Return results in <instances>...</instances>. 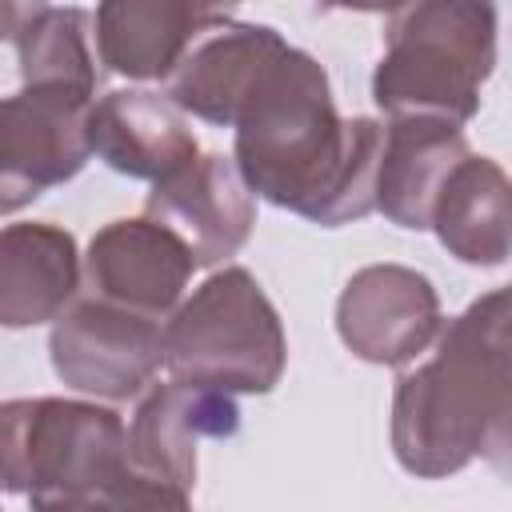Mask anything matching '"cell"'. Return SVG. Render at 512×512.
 Instances as JSON below:
<instances>
[{
    "instance_id": "1",
    "label": "cell",
    "mask_w": 512,
    "mask_h": 512,
    "mask_svg": "<svg viewBox=\"0 0 512 512\" xmlns=\"http://www.w3.org/2000/svg\"><path fill=\"white\" fill-rule=\"evenodd\" d=\"M232 128V164L256 196L324 228L376 212L384 124L340 120L328 76L308 52L284 44Z\"/></svg>"
},
{
    "instance_id": "2",
    "label": "cell",
    "mask_w": 512,
    "mask_h": 512,
    "mask_svg": "<svg viewBox=\"0 0 512 512\" xmlns=\"http://www.w3.org/2000/svg\"><path fill=\"white\" fill-rule=\"evenodd\" d=\"M436 336L432 360L400 376L392 396V452L424 480L508 452V292L492 288Z\"/></svg>"
},
{
    "instance_id": "3",
    "label": "cell",
    "mask_w": 512,
    "mask_h": 512,
    "mask_svg": "<svg viewBox=\"0 0 512 512\" xmlns=\"http://www.w3.org/2000/svg\"><path fill=\"white\" fill-rule=\"evenodd\" d=\"M0 488L36 508H128L124 420L88 400H4Z\"/></svg>"
},
{
    "instance_id": "4",
    "label": "cell",
    "mask_w": 512,
    "mask_h": 512,
    "mask_svg": "<svg viewBox=\"0 0 512 512\" xmlns=\"http://www.w3.org/2000/svg\"><path fill=\"white\" fill-rule=\"evenodd\" d=\"M496 64L492 0H408L396 8L372 96L388 116H440L464 124Z\"/></svg>"
},
{
    "instance_id": "5",
    "label": "cell",
    "mask_w": 512,
    "mask_h": 512,
    "mask_svg": "<svg viewBox=\"0 0 512 512\" xmlns=\"http://www.w3.org/2000/svg\"><path fill=\"white\" fill-rule=\"evenodd\" d=\"M164 364L176 380L220 392H272L288 364L284 324L248 268L208 276L164 324Z\"/></svg>"
},
{
    "instance_id": "6",
    "label": "cell",
    "mask_w": 512,
    "mask_h": 512,
    "mask_svg": "<svg viewBox=\"0 0 512 512\" xmlns=\"http://www.w3.org/2000/svg\"><path fill=\"white\" fill-rule=\"evenodd\" d=\"M236 428L240 408L232 392L188 380L156 384L124 428L128 508H188L196 484V444L204 436L224 440Z\"/></svg>"
},
{
    "instance_id": "7",
    "label": "cell",
    "mask_w": 512,
    "mask_h": 512,
    "mask_svg": "<svg viewBox=\"0 0 512 512\" xmlns=\"http://www.w3.org/2000/svg\"><path fill=\"white\" fill-rule=\"evenodd\" d=\"M48 352L56 376L68 388L100 400H128L160 372L164 328L156 316L84 296L56 316Z\"/></svg>"
},
{
    "instance_id": "8",
    "label": "cell",
    "mask_w": 512,
    "mask_h": 512,
    "mask_svg": "<svg viewBox=\"0 0 512 512\" xmlns=\"http://www.w3.org/2000/svg\"><path fill=\"white\" fill-rule=\"evenodd\" d=\"M92 100V92L60 84H24L16 96L0 100V164L12 212L88 164Z\"/></svg>"
},
{
    "instance_id": "9",
    "label": "cell",
    "mask_w": 512,
    "mask_h": 512,
    "mask_svg": "<svg viewBox=\"0 0 512 512\" xmlns=\"http://www.w3.org/2000/svg\"><path fill=\"white\" fill-rule=\"evenodd\" d=\"M336 332L352 356L400 368L436 340L440 296L416 268L368 264L344 284L336 300Z\"/></svg>"
},
{
    "instance_id": "10",
    "label": "cell",
    "mask_w": 512,
    "mask_h": 512,
    "mask_svg": "<svg viewBox=\"0 0 512 512\" xmlns=\"http://www.w3.org/2000/svg\"><path fill=\"white\" fill-rule=\"evenodd\" d=\"M80 272L92 296L160 320L180 304L196 272V260L172 228H164L152 216H140L104 224L92 236Z\"/></svg>"
},
{
    "instance_id": "11",
    "label": "cell",
    "mask_w": 512,
    "mask_h": 512,
    "mask_svg": "<svg viewBox=\"0 0 512 512\" xmlns=\"http://www.w3.org/2000/svg\"><path fill=\"white\" fill-rule=\"evenodd\" d=\"M144 212L188 244L196 268L236 256L256 224L252 188L244 184L240 168L220 152L196 156L168 180H156Z\"/></svg>"
},
{
    "instance_id": "12",
    "label": "cell",
    "mask_w": 512,
    "mask_h": 512,
    "mask_svg": "<svg viewBox=\"0 0 512 512\" xmlns=\"http://www.w3.org/2000/svg\"><path fill=\"white\" fill-rule=\"evenodd\" d=\"M88 148L132 180H168L200 156L184 108L168 92L120 88L88 108Z\"/></svg>"
},
{
    "instance_id": "13",
    "label": "cell",
    "mask_w": 512,
    "mask_h": 512,
    "mask_svg": "<svg viewBox=\"0 0 512 512\" xmlns=\"http://www.w3.org/2000/svg\"><path fill=\"white\" fill-rule=\"evenodd\" d=\"M240 0H100L96 56L128 80H156L176 68L196 36L224 24Z\"/></svg>"
},
{
    "instance_id": "14",
    "label": "cell",
    "mask_w": 512,
    "mask_h": 512,
    "mask_svg": "<svg viewBox=\"0 0 512 512\" xmlns=\"http://www.w3.org/2000/svg\"><path fill=\"white\" fill-rule=\"evenodd\" d=\"M288 40L264 24H216L188 44L168 72V96L220 128H232L260 72L276 60Z\"/></svg>"
},
{
    "instance_id": "15",
    "label": "cell",
    "mask_w": 512,
    "mask_h": 512,
    "mask_svg": "<svg viewBox=\"0 0 512 512\" xmlns=\"http://www.w3.org/2000/svg\"><path fill=\"white\" fill-rule=\"evenodd\" d=\"M468 156L460 124L440 116H392L376 176V208L400 228H428L432 200L444 176Z\"/></svg>"
},
{
    "instance_id": "16",
    "label": "cell",
    "mask_w": 512,
    "mask_h": 512,
    "mask_svg": "<svg viewBox=\"0 0 512 512\" xmlns=\"http://www.w3.org/2000/svg\"><path fill=\"white\" fill-rule=\"evenodd\" d=\"M80 284L76 236L44 224L20 220L0 228V328H32L56 320Z\"/></svg>"
},
{
    "instance_id": "17",
    "label": "cell",
    "mask_w": 512,
    "mask_h": 512,
    "mask_svg": "<svg viewBox=\"0 0 512 512\" xmlns=\"http://www.w3.org/2000/svg\"><path fill=\"white\" fill-rule=\"evenodd\" d=\"M428 228H436L440 244L476 268H496L508 260V176L488 156H464L440 184Z\"/></svg>"
},
{
    "instance_id": "18",
    "label": "cell",
    "mask_w": 512,
    "mask_h": 512,
    "mask_svg": "<svg viewBox=\"0 0 512 512\" xmlns=\"http://www.w3.org/2000/svg\"><path fill=\"white\" fill-rule=\"evenodd\" d=\"M84 8H40L16 36L20 80L96 92V56Z\"/></svg>"
},
{
    "instance_id": "19",
    "label": "cell",
    "mask_w": 512,
    "mask_h": 512,
    "mask_svg": "<svg viewBox=\"0 0 512 512\" xmlns=\"http://www.w3.org/2000/svg\"><path fill=\"white\" fill-rule=\"evenodd\" d=\"M48 8L44 0H0V40H16L20 28L40 12Z\"/></svg>"
},
{
    "instance_id": "20",
    "label": "cell",
    "mask_w": 512,
    "mask_h": 512,
    "mask_svg": "<svg viewBox=\"0 0 512 512\" xmlns=\"http://www.w3.org/2000/svg\"><path fill=\"white\" fill-rule=\"evenodd\" d=\"M328 8H352V12H396L408 0H324Z\"/></svg>"
},
{
    "instance_id": "21",
    "label": "cell",
    "mask_w": 512,
    "mask_h": 512,
    "mask_svg": "<svg viewBox=\"0 0 512 512\" xmlns=\"http://www.w3.org/2000/svg\"><path fill=\"white\" fill-rule=\"evenodd\" d=\"M0 212H12V204H8V188H4V164H0Z\"/></svg>"
}]
</instances>
